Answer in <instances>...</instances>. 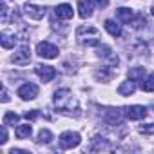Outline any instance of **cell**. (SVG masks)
<instances>
[{
	"mask_svg": "<svg viewBox=\"0 0 154 154\" xmlns=\"http://www.w3.org/2000/svg\"><path fill=\"white\" fill-rule=\"evenodd\" d=\"M35 72L40 76L42 82H51L54 76H56V69L51 67V65H44V63H38V65L35 67Z\"/></svg>",
	"mask_w": 154,
	"mask_h": 154,
	"instance_id": "6",
	"label": "cell"
},
{
	"mask_svg": "<svg viewBox=\"0 0 154 154\" xmlns=\"http://www.w3.org/2000/svg\"><path fill=\"white\" fill-rule=\"evenodd\" d=\"M109 149L111 147H109L107 140L105 138H100V136H94L93 141H91V147H89V150H109Z\"/></svg>",
	"mask_w": 154,
	"mask_h": 154,
	"instance_id": "16",
	"label": "cell"
},
{
	"mask_svg": "<svg viewBox=\"0 0 154 154\" xmlns=\"http://www.w3.org/2000/svg\"><path fill=\"white\" fill-rule=\"evenodd\" d=\"M2 102H4V103H6V102H9V96H8V91H6V89L2 91Z\"/></svg>",
	"mask_w": 154,
	"mask_h": 154,
	"instance_id": "30",
	"label": "cell"
},
{
	"mask_svg": "<svg viewBox=\"0 0 154 154\" xmlns=\"http://www.w3.org/2000/svg\"><path fill=\"white\" fill-rule=\"evenodd\" d=\"M143 74H145V69L143 67H134L129 72V78H132L134 82H141L143 80Z\"/></svg>",
	"mask_w": 154,
	"mask_h": 154,
	"instance_id": "21",
	"label": "cell"
},
{
	"mask_svg": "<svg viewBox=\"0 0 154 154\" xmlns=\"http://www.w3.org/2000/svg\"><path fill=\"white\" fill-rule=\"evenodd\" d=\"M105 29L111 36H120L122 35V27L120 24H116L114 20H105Z\"/></svg>",
	"mask_w": 154,
	"mask_h": 154,
	"instance_id": "18",
	"label": "cell"
},
{
	"mask_svg": "<svg viewBox=\"0 0 154 154\" xmlns=\"http://www.w3.org/2000/svg\"><path fill=\"white\" fill-rule=\"evenodd\" d=\"M134 91H136V82H134L132 78H129L127 82H123V84L118 87V93H120L122 96H131V94H134Z\"/></svg>",
	"mask_w": 154,
	"mask_h": 154,
	"instance_id": "13",
	"label": "cell"
},
{
	"mask_svg": "<svg viewBox=\"0 0 154 154\" xmlns=\"http://www.w3.org/2000/svg\"><path fill=\"white\" fill-rule=\"evenodd\" d=\"M98 56H100V58H105V60L109 62V67H116L118 62H120L118 56L112 53V49H111L109 45H100V47H98Z\"/></svg>",
	"mask_w": 154,
	"mask_h": 154,
	"instance_id": "9",
	"label": "cell"
},
{
	"mask_svg": "<svg viewBox=\"0 0 154 154\" xmlns=\"http://www.w3.org/2000/svg\"><path fill=\"white\" fill-rule=\"evenodd\" d=\"M4 123L6 125H17L18 123V116L15 112H6L4 114Z\"/></svg>",
	"mask_w": 154,
	"mask_h": 154,
	"instance_id": "24",
	"label": "cell"
},
{
	"mask_svg": "<svg viewBox=\"0 0 154 154\" xmlns=\"http://www.w3.org/2000/svg\"><path fill=\"white\" fill-rule=\"evenodd\" d=\"M54 15L62 20H69V18H72V8L69 4H60V6H56Z\"/></svg>",
	"mask_w": 154,
	"mask_h": 154,
	"instance_id": "12",
	"label": "cell"
},
{
	"mask_svg": "<svg viewBox=\"0 0 154 154\" xmlns=\"http://www.w3.org/2000/svg\"><path fill=\"white\" fill-rule=\"evenodd\" d=\"M31 132H33V129H31V125H29V123L18 125V127H17V131H15V134H17V138H18V140L29 138V136H31Z\"/></svg>",
	"mask_w": 154,
	"mask_h": 154,
	"instance_id": "19",
	"label": "cell"
},
{
	"mask_svg": "<svg viewBox=\"0 0 154 154\" xmlns=\"http://www.w3.org/2000/svg\"><path fill=\"white\" fill-rule=\"evenodd\" d=\"M76 40L87 47L100 45V31L93 26H80L76 29Z\"/></svg>",
	"mask_w": 154,
	"mask_h": 154,
	"instance_id": "1",
	"label": "cell"
},
{
	"mask_svg": "<svg viewBox=\"0 0 154 154\" xmlns=\"http://www.w3.org/2000/svg\"><path fill=\"white\" fill-rule=\"evenodd\" d=\"M143 24H145V20H143V15H140V17H138V20L134 22V27H136V29H140V27H143Z\"/></svg>",
	"mask_w": 154,
	"mask_h": 154,
	"instance_id": "28",
	"label": "cell"
},
{
	"mask_svg": "<svg viewBox=\"0 0 154 154\" xmlns=\"http://www.w3.org/2000/svg\"><path fill=\"white\" fill-rule=\"evenodd\" d=\"M78 15L82 18H89L93 15V0H78Z\"/></svg>",
	"mask_w": 154,
	"mask_h": 154,
	"instance_id": "11",
	"label": "cell"
},
{
	"mask_svg": "<svg viewBox=\"0 0 154 154\" xmlns=\"http://www.w3.org/2000/svg\"><path fill=\"white\" fill-rule=\"evenodd\" d=\"M24 13L31 18V20H42L45 17V9L36 6V4H26L24 6Z\"/></svg>",
	"mask_w": 154,
	"mask_h": 154,
	"instance_id": "8",
	"label": "cell"
},
{
	"mask_svg": "<svg viewBox=\"0 0 154 154\" xmlns=\"http://www.w3.org/2000/svg\"><path fill=\"white\" fill-rule=\"evenodd\" d=\"M54 107L58 111H72L76 107V100L72 98L69 89H58L54 93Z\"/></svg>",
	"mask_w": 154,
	"mask_h": 154,
	"instance_id": "2",
	"label": "cell"
},
{
	"mask_svg": "<svg viewBox=\"0 0 154 154\" xmlns=\"http://www.w3.org/2000/svg\"><path fill=\"white\" fill-rule=\"evenodd\" d=\"M38 116H40L38 111H29V112H26V118H27V120H36Z\"/></svg>",
	"mask_w": 154,
	"mask_h": 154,
	"instance_id": "27",
	"label": "cell"
},
{
	"mask_svg": "<svg viewBox=\"0 0 154 154\" xmlns=\"http://www.w3.org/2000/svg\"><path fill=\"white\" fill-rule=\"evenodd\" d=\"M0 42H2V47L4 49H11V47H15V44H17V38H15V35H8L6 31L0 35Z\"/></svg>",
	"mask_w": 154,
	"mask_h": 154,
	"instance_id": "17",
	"label": "cell"
},
{
	"mask_svg": "<svg viewBox=\"0 0 154 154\" xmlns=\"http://www.w3.org/2000/svg\"><path fill=\"white\" fill-rule=\"evenodd\" d=\"M123 114H125L129 120H143V118L149 114V111H147V107H143V105H131V107H125V109H123Z\"/></svg>",
	"mask_w": 154,
	"mask_h": 154,
	"instance_id": "5",
	"label": "cell"
},
{
	"mask_svg": "<svg viewBox=\"0 0 154 154\" xmlns=\"http://www.w3.org/2000/svg\"><path fill=\"white\" fill-rule=\"evenodd\" d=\"M13 62H15L17 65H27V63L31 62V51H29V47H27V45L18 47L17 53L13 54Z\"/></svg>",
	"mask_w": 154,
	"mask_h": 154,
	"instance_id": "7",
	"label": "cell"
},
{
	"mask_svg": "<svg viewBox=\"0 0 154 154\" xmlns=\"http://www.w3.org/2000/svg\"><path fill=\"white\" fill-rule=\"evenodd\" d=\"M122 111H116V109H109L103 116V120L109 123V125H116V123H122Z\"/></svg>",
	"mask_w": 154,
	"mask_h": 154,
	"instance_id": "14",
	"label": "cell"
},
{
	"mask_svg": "<svg viewBox=\"0 0 154 154\" xmlns=\"http://www.w3.org/2000/svg\"><path fill=\"white\" fill-rule=\"evenodd\" d=\"M141 89H143V91H147V93H152V91H154V72H152V74H149L147 78H143V80H141Z\"/></svg>",
	"mask_w": 154,
	"mask_h": 154,
	"instance_id": "20",
	"label": "cell"
},
{
	"mask_svg": "<svg viewBox=\"0 0 154 154\" xmlns=\"http://www.w3.org/2000/svg\"><path fill=\"white\" fill-rule=\"evenodd\" d=\"M18 96L22 100H35L38 96V87L35 84H24L20 89H18Z\"/></svg>",
	"mask_w": 154,
	"mask_h": 154,
	"instance_id": "10",
	"label": "cell"
},
{
	"mask_svg": "<svg viewBox=\"0 0 154 154\" xmlns=\"http://www.w3.org/2000/svg\"><path fill=\"white\" fill-rule=\"evenodd\" d=\"M51 140H53V134H51L49 129H42L38 132V141L40 143H51Z\"/></svg>",
	"mask_w": 154,
	"mask_h": 154,
	"instance_id": "22",
	"label": "cell"
},
{
	"mask_svg": "<svg viewBox=\"0 0 154 154\" xmlns=\"http://www.w3.org/2000/svg\"><path fill=\"white\" fill-rule=\"evenodd\" d=\"M80 141H82V138H80V134L78 132H72V131H67V132H63V134H60V147L62 149H74V147H78L80 145Z\"/></svg>",
	"mask_w": 154,
	"mask_h": 154,
	"instance_id": "3",
	"label": "cell"
},
{
	"mask_svg": "<svg viewBox=\"0 0 154 154\" xmlns=\"http://www.w3.org/2000/svg\"><path fill=\"white\" fill-rule=\"evenodd\" d=\"M116 18L123 24H131L132 18H134V13L129 8H120V9H116Z\"/></svg>",
	"mask_w": 154,
	"mask_h": 154,
	"instance_id": "15",
	"label": "cell"
},
{
	"mask_svg": "<svg viewBox=\"0 0 154 154\" xmlns=\"http://www.w3.org/2000/svg\"><path fill=\"white\" fill-rule=\"evenodd\" d=\"M6 127H8V125L4 123V125H2V140H0V143H2V145L8 143V129H6Z\"/></svg>",
	"mask_w": 154,
	"mask_h": 154,
	"instance_id": "26",
	"label": "cell"
},
{
	"mask_svg": "<svg viewBox=\"0 0 154 154\" xmlns=\"http://www.w3.org/2000/svg\"><path fill=\"white\" fill-rule=\"evenodd\" d=\"M36 54H38L40 58L51 60V58H56V56H58V47L53 45L51 42H40V44L36 45Z\"/></svg>",
	"mask_w": 154,
	"mask_h": 154,
	"instance_id": "4",
	"label": "cell"
},
{
	"mask_svg": "<svg viewBox=\"0 0 154 154\" xmlns=\"http://www.w3.org/2000/svg\"><path fill=\"white\" fill-rule=\"evenodd\" d=\"M140 132H141V134H154V123L141 125V127H140Z\"/></svg>",
	"mask_w": 154,
	"mask_h": 154,
	"instance_id": "25",
	"label": "cell"
},
{
	"mask_svg": "<svg viewBox=\"0 0 154 154\" xmlns=\"http://www.w3.org/2000/svg\"><path fill=\"white\" fill-rule=\"evenodd\" d=\"M150 13H152V15H154V6H152V8H150Z\"/></svg>",
	"mask_w": 154,
	"mask_h": 154,
	"instance_id": "31",
	"label": "cell"
},
{
	"mask_svg": "<svg viewBox=\"0 0 154 154\" xmlns=\"http://www.w3.org/2000/svg\"><path fill=\"white\" fill-rule=\"evenodd\" d=\"M96 80H102V82H107L109 78H111V71H109V67H102L100 71H96Z\"/></svg>",
	"mask_w": 154,
	"mask_h": 154,
	"instance_id": "23",
	"label": "cell"
},
{
	"mask_svg": "<svg viewBox=\"0 0 154 154\" xmlns=\"http://www.w3.org/2000/svg\"><path fill=\"white\" fill-rule=\"evenodd\" d=\"M96 4L103 9V8H107V6H109V0H96Z\"/></svg>",
	"mask_w": 154,
	"mask_h": 154,
	"instance_id": "29",
	"label": "cell"
}]
</instances>
